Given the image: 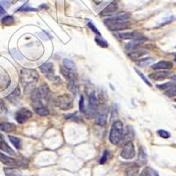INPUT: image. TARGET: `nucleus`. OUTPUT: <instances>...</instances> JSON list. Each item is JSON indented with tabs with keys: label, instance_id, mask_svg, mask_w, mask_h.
Here are the masks:
<instances>
[{
	"label": "nucleus",
	"instance_id": "obj_1",
	"mask_svg": "<svg viewBox=\"0 0 176 176\" xmlns=\"http://www.w3.org/2000/svg\"><path fill=\"white\" fill-rule=\"evenodd\" d=\"M130 17L129 13L125 14H120L115 17H110L108 19H106L104 23L111 31H120V30H125L129 27V23L127 20Z\"/></svg>",
	"mask_w": 176,
	"mask_h": 176
},
{
	"label": "nucleus",
	"instance_id": "obj_2",
	"mask_svg": "<svg viewBox=\"0 0 176 176\" xmlns=\"http://www.w3.org/2000/svg\"><path fill=\"white\" fill-rule=\"evenodd\" d=\"M39 79V74L35 70L22 69L20 71V81L26 91L33 90Z\"/></svg>",
	"mask_w": 176,
	"mask_h": 176
},
{
	"label": "nucleus",
	"instance_id": "obj_3",
	"mask_svg": "<svg viewBox=\"0 0 176 176\" xmlns=\"http://www.w3.org/2000/svg\"><path fill=\"white\" fill-rule=\"evenodd\" d=\"M125 137V129L123 127V123L121 121H116L112 124L110 134H109V141L113 144H119L123 140Z\"/></svg>",
	"mask_w": 176,
	"mask_h": 176
},
{
	"label": "nucleus",
	"instance_id": "obj_4",
	"mask_svg": "<svg viewBox=\"0 0 176 176\" xmlns=\"http://www.w3.org/2000/svg\"><path fill=\"white\" fill-rule=\"evenodd\" d=\"M0 161L5 165H8L10 167H19V166H23V167H27L28 161L26 159H21L20 161H18L11 157L5 155V153L0 152Z\"/></svg>",
	"mask_w": 176,
	"mask_h": 176
},
{
	"label": "nucleus",
	"instance_id": "obj_5",
	"mask_svg": "<svg viewBox=\"0 0 176 176\" xmlns=\"http://www.w3.org/2000/svg\"><path fill=\"white\" fill-rule=\"evenodd\" d=\"M55 104L58 107L62 108L63 110L69 109L73 106V100L72 97H70L68 94H63L62 96H59L56 99Z\"/></svg>",
	"mask_w": 176,
	"mask_h": 176
},
{
	"label": "nucleus",
	"instance_id": "obj_6",
	"mask_svg": "<svg viewBox=\"0 0 176 176\" xmlns=\"http://www.w3.org/2000/svg\"><path fill=\"white\" fill-rule=\"evenodd\" d=\"M136 155V152H135V147L132 142H127L121 153V157L124 159H132Z\"/></svg>",
	"mask_w": 176,
	"mask_h": 176
},
{
	"label": "nucleus",
	"instance_id": "obj_7",
	"mask_svg": "<svg viewBox=\"0 0 176 176\" xmlns=\"http://www.w3.org/2000/svg\"><path fill=\"white\" fill-rule=\"evenodd\" d=\"M118 37L122 40H132V41H145L146 40V37H144V35L136 31L118 34Z\"/></svg>",
	"mask_w": 176,
	"mask_h": 176
},
{
	"label": "nucleus",
	"instance_id": "obj_8",
	"mask_svg": "<svg viewBox=\"0 0 176 176\" xmlns=\"http://www.w3.org/2000/svg\"><path fill=\"white\" fill-rule=\"evenodd\" d=\"M32 116H33V113L29 109H27V108H20V110H18L16 112V117L15 118H16V121L19 123L22 124L27 119L31 118Z\"/></svg>",
	"mask_w": 176,
	"mask_h": 176
},
{
	"label": "nucleus",
	"instance_id": "obj_9",
	"mask_svg": "<svg viewBox=\"0 0 176 176\" xmlns=\"http://www.w3.org/2000/svg\"><path fill=\"white\" fill-rule=\"evenodd\" d=\"M40 70L45 76H47L48 79L52 76H54V65L52 63H43L42 65L40 66Z\"/></svg>",
	"mask_w": 176,
	"mask_h": 176
},
{
	"label": "nucleus",
	"instance_id": "obj_10",
	"mask_svg": "<svg viewBox=\"0 0 176 176\" xmlns=\"http://www.w3.org/2000/svg\"><path fill=\"white\" fill-rule=\"evenodd\" d=\"M118 9V4L116 1H114L112 3H110L105 9L100 12V15L101 16H108V15H111L113 13L117 11Z\"/></svg>",
	"mask_w": 176,
	"mask_h": 176
},
{
	"label": "nucleus",
	"instance_id": "obj_11",
	"mask_svg": "<svg viewBox=\"0 0 176 176\" xmlns=\"http://www.w3.org/2000/svg\"><path fill=\"white\" fill-rule=\"evenodd\" d=\"M174 67L173 63L168 62V61H160L152 66V69L153 70H170Z\"/></svg>",
	"mask_w": 176,
	"mask_h": 176
},
{
	"label": "nucleus",
	"instance_id": "obj_12",
	"mask_svg": "<svg viewBox=\"0 0 176 176\" xmlns=\"http://www.w3.org/2000/svg\"><path fill=\"white\" fill-rule=\"evenodd\" d=\"M0 150L2 152H5V153H8L10 155H12V156H16L17 155V153H15L12 148L7 144V143L5 141L3 136L1 134H0Z\"/></svg>",
	"mask_w": 176,
	"mask_h": 176
},
{
	"label": "nucleus",
	"instance_id": "obj_13",
	"mask_svg": "<svg viewBox=\"0 0 176 176\" xmlns=\"http://www.w3.org/2000/svg\"><path fill=\"white\" fill-rule=\"evenodd\" d=\"M150 79H154V80H163L169 77V73L166 71H159V72H154L150 74Z\"/></svg>",
	"mask_w": 176,
	"mask_h": 176
},
{
	"label": "nucleus",
	"instance_id": "obj_14",
	"mask_svg": "<svg viewBox=\"0 0 176 176\" xmlns=\"http://www.w3.org/2000/svg\"><path fill=\"white\" fill-rule=\"evenodd\" d=\"M68 89L70 90L71 94H73L74 96H76V94H78V90H79L78 79H77L68 80Z\"/></svg>",
	"mask_w": 176,
	"mask_h": 176
},
{
	"label": "nucleus",
	"instance_id": "obj_15",
	"mask_svg": "<svg viewBox=\"0 0 176 176\" xmlns=\"http://www.w3.org/2000/svg\"><path fill=\"white\" fill-rule=\"evenodd\" d=\"M107 111L98 113L96 115V118H95L96 123L99 124V125H106V123H107Z\"/></svg>",
	"mask_w": 176,
	"mask_h": 176
},
{
	"label": "nucleus",
	"instance_id": "obj_16",
	"mask_svg": "<svg viewBox=\"0 0 176 176\" xmlns=\"http://www.w3.org/2000/svg\"><path fill=\"white\" fill-rule=\"evenodd\" d=\"M137 163L139 165H144L147 163V154L145 153L143 146H141L139 149V155H138V161Z\"/></svg>",
	"mask_w": 176,
	"mask_h": 176
},
{
	"label": "nucleus",
	"instance_id": "obj_17",
	"mask_svg": "<svg viewBox=\"0 0 176 176\" xmlns=\"http://www.w3.org/2000/svg\"><path fill=\"white\" fill-rule=\"evenodd\" d=\"M144 54H146V51L144 50V49H138V48H136L134 50H132L130 53L129 54V57L131 59H133L134 61L137 60L140 57L144 56Z\"/></svg>",
	"mask_w": 176,
	"mask_h": 176
},
{
	"label": "nucleus",
	"instance_id": "obj_18",
	"mask_svg": "<svg viewBox=\"0 0 176 176\" xmlns=\"http://www.w3.org/2000/svg\"><path fill=\"white\" fill-rule=\"evenodd\" d=\"M20 99V90L19 87H16L15 90L12 92L9 96H7V100H9L12 102H17Z\"/></svg>",
	"mask_w": 176,
	"mask_h": 176
},
{
	"label": "nucleus",
	"instance_id": "obj_19",
	"mask_svg": "<svg viewBox=\"0 0 176 176\" xmlns=\"http://www.w3.org/2000/svg\"><path fill=\"white\" fill-rule=\"evenodd\" d=\"M138 166L137 165H133L129 166L126 170H125V176H137L138 173Z\"/></svg>",
	"mask_w": 176,
	"mask_h": 176
},
{
	"label": "nucleus",
	"instance_id": "obj_20",
	"mask_svg": "<svg viewBox=\"0 0 176 176\" xmlns=\"http://www.w3.org/2000/svg\"><path fill=\"white\" fill-rule=\"evenodd\" d=\"M16 129V125L10 122H3L1 123V130L5 132H13Z\"/></svg>",
	"mask_w": 176,
	"mask_h": 176
},
{
	"label": "nucleus",
	"instance_id": "obj_21",
	"mask_svg": "<svg viewBox=\"0 0 176 176\" xmlns=\"http://www.w3.org/2000/svg\"><path fill=\"white\" fill-rule=\"evenodd\" d=\"M63 67L66 68L67 70H71V71L76 70V64H75L74 62L71 61L70 59L68 58L63 59Z\"/></svg>",
	"mask_w": 176,
	"mask_h": 176
},
{
	"label": "nucleus",
	"instance_id": "obj_22",
	"mask_svg": "<svg viewBox=\"0 0 176 176\" xmlns=\"http://www.w3.org/2000/svg\"><path fill=\"white\" fill-rule=\"evenodd\" d=\"M153 62V58H152V57H145V58L139 59L138 61H137V65L144 68V67H146V66L150 65Z\"/></svg>",
	"mask_w": 176,
	"mask_h": 176
},
{
	"label": "nucleus",
	"instance_id": "obj_23",
	"mask_svg": "<svg viewBox=\"0 0 176 176\" xmlns=\"http://www.w3.org/2000/svg\"><path fill=\"white\" fill-rule=\"evenodd\" d=\"M140 176H159V174H158L155 170H153V168H151V167H145V168L142 171Z\"/></svg>",
	"mask_w": 176,
	"mask_h": 176
},
{
	"label": "nucleus",
	"instance_id": "obj_24",
	"mask_svg": "<svg viewBox=\"0 0 176 176\" xmlns=\"http://www.w3.org/2000/svg\"><path fill=\"white\" fill-rule=\"evenodd\" d=\"M165 95H166L169 98H173L176 96V84H173L165 92Z\"/></svg>",
	"mask_w": 176,
	"mask_h": 176
},
{
	"label": "nucleus",
	"instance_id": "obj_25",
	"mask_svg": "<svg viewBox=\"0 0 176 176\" xmlns=\"http://www.w3.org/2000/svg\"><path fill=\"white\" fill-rule=\"evenodd\" d=\"M95 42L96 43L100 46V47L102 48H107L108 47V43L106 41L105 39L103 37H101L100 35H98V36H95Z\"/></svg>",
	"mask_w": 176,
	"mask_h": 176
},
{
	"label": "nucleus",
	"instance_id": "obj_26",
	"mask_svg": "<svg viewBox=\"0 0 176 176\" xmlns=\"http://www.w3.org/2000/svg\"><path fill=\"white\" fill-rule=\"evenodd\" d=\"M1 22L3 25L5 26H11V25H13L14 22H15V20L12 16H9V15H6L5 17L2 18L1 20Z\"/></svg>",
	"mask_w": 176,
	"mask_h": 176
},
{
	"label": "nucleus",
	"instance_id": "obj_27",
	"mask_svg": "<svg viewBox=\"0 0 176 176\" xmlns=\"http://www.w3.org/2000/svg\"><path fill=\"white\" fill-rule=\"evenodd\" d=\"M36 114H38L39 116H47L49 115V110L46 107H37L35 108Z\"/></svg>",
	"mask_w": 176,
	"mask_h": 176
},
{
	"label": "nucleus",
	"instance_id": "obj_28",
	"mask_svg": "<svg viewBox=\"0 0 176 176\" xmlns=\"http://www.w3.org/2000/svg\"><path fill=\"white\" fill-rule=\"evenodd\" d=\"M8 137H9L10 141H11V143L17 149H20L21 148V140L19 137H16L14 136H9Z\"/></svg>",
	"mask_w": 176,
	"mask_h": 176
},
{
	"label": "nucleus",
	"instance_id": "obj_29",
	"mask_svg": "<svg viewBox=\"0 0 176 176\" xmlns=\"http://www.w3.org/2000/svg\"><path fill=\"white\" fill-rule=\"evenodd\" d=\"M144 41H133L131 42H129L128 44H126V49L128 50H134L136 48H137L138 45H140L141 43L143 42Z\"/></svg>",
	"mask_w": 176,
	"mask_h": 176
},
{
	"label": "nucleus",
	"instance_id": "obj_30",
	"mask_svg": "<svg viewBox=\"0 0 176 176\" xmlns=\"http://www.w3.org/2000/svg\"><path fill=\"white\" fill-rule=\"evenodd\" d=\"M11 54H12V57L17 60H22L23 59V56L21 55V53L17 48H12L11 49Z\"/></svg>",
	"mask_w": 176,
	"mask_h": 176
},
{
	"label": "nucleus",
	"instance_id": "obj_31",
	"mask_svg": "<svg viewBox=\"0 0 176 176\" xmlns=\"http://www.w3.org/2000/svg\"><path fill=\"white\" fill-rule=\"evenodd\" d=\"M16 12H36V9L34 7H30L27 5H22L21 7H20L19 9H17Z\"/></svg>",
	"mask_w": 176,
	"mask_h": 176
},
{
	"label": "nucleus",
	"instance_id": "obj_32",
	"mask_svg": "<svg viewBox=\"0 0 176 176\" xmlns=\"http://www.w3.org/2000/svg\"><path fill=\"white\" fill-rule=\"evenodd\" d=\"M157 133H158V135L160 137H162V138H169L170 137V133L168 132V131H166V130H165V129H159L158 131H157Z\"/></svg>",
	"mask_w": 176,
	"mask_h": 176
},
{
	"label": "nucleus",
	"instance_id": "obj_33",
	"mask_svg": "<svg viewBox=\"0 0 176 176\" xmlns=\"http://www.w3.org/2000/svg\"><path fill=\"white\" fill-rule=\"evenodd\" d=\"M135 70H136V72H137V74L140 76V78L142 79H143V80H144V82L145 83L146 85H148L149 86H152V83L150 82V81L147 79V78H146L145 76H144V75H143V73L141 72L140 70H138L137 69V68H135Z\"/></svg>",
	"mask_w": 176,
	"mask_h": 176
},
{
	"label": "nucleus",
	"instance_id": "obj_34",
	"mask_svg": "<svg viewBox=\"0 0 176 176\" xmlns=\"http://www.w3.org/2000/svg\"><path fill=\"white\" fill-rule=\"evenodd\" d=\"M108 158H109V152H108L107 150H105L104 153H103V155H102L101 158H100V164H105L106 162H107V160L108 159Z\"/></svg>",
	"mask_w": 176,
	"mask_h": 176
},
{
	"label": "nucleus",
	"instance_id": "obj_35",
	"mask_svg": "<svg viewBox=\"0 0 176 176\" xmlns=\"http://www.w3.org/2000/svg\"><path fill=\"white\" fill-rule=\"evenodd\" d=\"M172 85H173V82H168L165 83V84H162V85H157V87L159 89L164 90V89H168Z\"/></svg>",
	"mask_w": 176,
	"mask_h": 176
},
{
	"label": "nucleus",
	"instance_id": "obj_36",
	"mask_svg": "<svg viewBox=\"0 0 176 176\" xmlns=\"http://www.w3.org/2000/svg\"><path fill=\"white\" fill-rule=\"evenodd\" d=\"M79 118V116L77 115V113L69 114V115H66V116H65V119H69V120H75V121H78Z\"/></svg>",
	"mask_w": 176,
	"mask_h": 176
},
{
	"label": "nucleus",
	"instance_id": "obj_37",
	"mask_svg": "<svg viewBox=\"0 0 176 176\" xmlns=\"http://www.w3.org/2000/svg\"><path fill=\"white\" fill-rule=\"evenodd\" d=\"M5 174L6 176H21L20 174H18L17 173H15L13 170H10V169H5Z\"/></svg>",
	"mask_w": 176,
	"mask_h": 176
},
{
	"label": "nucleus",
	"instance_id": "obj_38",
	"mask_svg": "<svg viewBox=\"0 0 176 176\" xmlns=\"http://www.w3.org/2000/svg\"><path fill=\"white\" fill-rule=\"evenodd\" d=\"M128 135H129V137H131V139H133L134 137H135V131L133 129V127L130 126V125L128 126Z\"/></svg>",
	"mask_w": 176,
	"mask_h": 176
},
{
	"label": "nucleus",
	"instance_id": "obj_39",
	"mask_svg": "<svg viewBox=\"0 0 176 176\" xmlns=\"http://www.w3.org/2000/svg\"><path fill=\"white\" fill-rule=\"evenodd\" d=\"M88 26H89V27H90V28H91V29H92V30L94 31V32L95 33V34H96V35H100V31H99V30L97 29V27H96V26H95L94 24L92 23V22H89V23H88Z\"/></svg>",
	"mask_w": 176,
	"mask_h": 176
},
{
	"label": "nucleus",
	"instance_id": "obj_40",
	"mask_svg": "<svg viewBox=\"0 0 176 176\" xmlns=\"http://www.w3.org/2000/svg\"><path fill=\"white\" fill-rule=\"evenodd\" d=\"M7 108L5 107V104L4 103V101L2 100H0V113H5L6 112Z\"/></svg>",
	"mask_w": 176,
	"mask_h": 176
},
{
	"label": "nucleus",
	"instance_id": "obj_41",
	"mask_svg": "<svg viewBox=\"0 0 176 176\" xmlns=\"http://www.w3.org/2000/svg\"><path fill=\"white\" fill-rule=\"evenodd\" d=\"M79 110L81 112L85 111V107H84V96H80V100H79Z\"/></svg>",
	"mask_w": 176,
	"mask_h": 176
},
{
	"label": "nucleus",
	"instance_id": "obj_42",
	"mask_svg": "<svg viewBox=\"0 0 176 176\" xmlns=\"http://www.w3.org/2000/svg\"><path fill=\"white\" fill-rule=\"evenodd\" d=\"M39 36H40L42 39H43V40H48V39H49V35H48L46 32H42V33H40V34H39Z\"/></svg>",
	"mask_w": 176,
	"mask_h": 176
},
{
	"label": "nucleus",
	"instance_id": "obj_43",
	"mask_svg": "<svg viewBox=\"0 0 176 176\" xmlns=\"http://www.w3.org/2000/svg\"><path fill=\"white\" fill-rule=\"evenodd\" d=\"M174 19V17H173V16H171V17H168V18H166L165 20L164 21L161 23V26H163V25H165V24H167L169 23V22H171Z\"/></svg>",
	"mask_w": 176,
	"mask_h": 176
},
{
	"label": "nucleus",
	"instance_id": "obj_44",
	"mask_svg": "<svg viewBox=\"0 0 176 176\" xmlns=\"http://www.w3.org/2000/svg\"><path fill=\"white\" fill-rule=\"evenodd\" d=\"M0 3H2V4H0L1 5H4V6L6 7V8H8V7L11 5V3H10L9 1H6V0H4V1H2V2H0Z\"/></svg>",
	"mask_w": 176,
	"mask_h": 176
},
{
	"label": "nucleus",
	"instance_id": "obj_45",
	"mask_svg": "<svg viewBox=\"0 0 176 176\" xmlns=\"http://www.w3.org/2000/svg\"><path fill=\"white\" fill-rule=\"evenodd\" d=\"M5 13V8L0 5V16H2V15H4Z\"/></svg>",
	"mask_w": 176,
	"mask_h": 176
},
{
	"label": "nucleus",
	"instance_id": "obj_46",
	"mask_svg": "<svg viewBox=\"0 0 176 176\" xmlns=\"http://www.w3.org/2000/svg\"><path fill=\"white\" fill-rule=\"evenodd\" d=\"M171 79H173L174 81H176V74H174V75H173V76L171 77Z\"/></svg>",
	"mask_w": 176,
	"mask_h": 176
},
{
	"label": "nucleus",
	"instance_id": "obj_47",
	"mask_svg": "<svg viewBox=\"0 0 176 176\" xmlns=\"http://www.w3.org/2000/svg\"><path fill=\"white\" fill-rule=\"evenodd\" d=\"M0 130H1V123H0Z\"/></svg>",
	"mask_w": 176,
	"mask_h": 176
},
{
	"label": "nucleus",
	"instance_id": "obj_48",
	"mask_svg": "<svg viewBox=\"0 0 176 176\" xmlns=\"http://www.w3.org/2000/svg\"><path fill=\"white\" fill-rule=\"evenodd\" d=\"M174 60H175V61H176V56H175V58H174Z\"/></svg>",
	"mask_w": 176,
	"mask_h": 176
},
{
	"label": "nucleus",
	"instance_id": "obj_49",
	"mask_svg": "<svg viewBox=\"0 0 176 176\" xmlns=\"http://www.w3.org/2000/svg\"><path fill=\"white\" fill-rule=\"evenodd\" d=\"M17 1H20V0H17Z\"/></svg>",
	"mask_w": 176,
	"mask_h": 176
},
{
	"label": "nucleus",
	"instance_id": "obj_50",
	"mask_svg": "<svg viewBox=\"0 0 176 176\" xmlns=\"http://www.w3.org/2000/svg\"><path fill=\"white\" fill-rule=\"evenodd\" d=\"M175 107H176V106H175Z\"/></svg>",
	"mask_w": 176,
	"mask_h": 176
},
{
	"label": "nucleus",
	"instance_id": "obj_51",
	"mask_svg": "<svg viewBox=\"0 0 176 176\" xmlns=\"http://www.w3.org/2000/svg\"><path fill=\"white\" fill-rule=\"evenodd\" d=\"M175 101H176V100H175Z\"/></svg>",
	"mask_w": 176,
	"mask_h": 176
},
{
	"label": "nucleus",
	"instance_id": "obj_52",
	"mask_svg": "<svg viewBox=\"0 0 176 176\" xmlns=\"http://www.w3.org/2000/svg\"><path fill=\"white\" fill-rule=\"evenodd\" d=\"M175 48H176V47H175Z\"/></svg>",
	"mask_w": 176,
	"mask_h": 176
}]
</instances>
